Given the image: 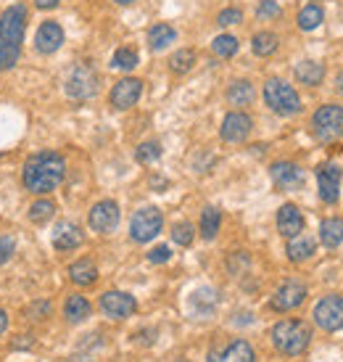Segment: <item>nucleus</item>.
<instances>
[{
    "mask_svg": "<svg viewBox=\"0 0 343 362\" xmlns=\"http://www.w3.org/2000/svg\"><path fill=\"white\" fill-rule=\"evenodd\" d=\"M66 175V161L59 153L40 151L24 164V185L32 193H51L56 191Z\"/></svg>",
    "mask_w": 343,
    "mask_h": 362,
    "instance_id": "nucleus-1",
    "label": "nucleus"
},
{
    "mask_svg": "<svg viewBox=\"0 0 343 362\" xmlns=\"http://www.w3.org/2000/svg\"><path fill=\"white\" fill-rule=\"evenodd\" d=\"M24 30H27V8L21 3L3 11V16H0V71L11 69L19 61Z\"/></svg>",
    "mask_w": 343,
    "mask_h": 362,
    "instance_id": "nucleus-2",
    "label": "nucleus"
},
{
    "mask_svg": "<svg viewBox=\"0 0 343 362\" xmlns=\"http://www.w3.org/2000/svg\"><path fill=\"white\" fill-rule=\"evenodd\" d=\"M312 341V328L303 320H280L272 328V344L280 354L296 357Z\"/></svg>",
    "mask_w": 343,
    "mask_h": 362,
    "instance_id": "nucleus-3",
    "label": "nucleus"
},
{
    "mask_svg": "<svg viewBox=\"0 0 343 362\" xmlns=\"http://www.w3.org/2000/svg\"><path fill=\"white\" fill-rule=\"evenodd\" d=\"M264 101L267 106L275 111V114H283V117H291V114H299L301 111V98H299V93L293 90L288 82L277 80H267L264 85Z\"/></svg>",
    "mask_w": 343,
    "mask_h": 362,
    "instance_id": "nucleus-4",
    "label": "nucleus"
},
{
    "mask_svg": "<svg viewBox=\"0 0 343 362\" xmlns=\"http://www.w3.org/2000/svg\"><path fill=\"white\" fill-rule=\"evenodd\" d=\"M314 135L323 143H335L343 135V109L335 103H327L314 114L312 119Z\"/></svg>",
    "mask_w": 343,
    "mask_h": 362,
    "instance_id": "nucleus-5",
    "label": "nucleus"
},
{
    "mask_svg": "<svg viewBox=\"0 0 343 362\" xmlns=\"http://www.w3.org/2000/svg\"><path fill=\"white\" fill-rule=\"evenodd\" d=\"M162 225H164L162 211L156 209V206H143V209H138L135 217H132L130 233L138 243H145L162 233Z\"/></svg>",
    "mask_w": 343,
    "mask_h": 362,
    "instance_id": "nucleus-6",
    "label": "nucleus"
},
{
    "mask_svg": "<svg viewBox=\"0 0 343 362\" xmlns=\"http://www.w3.org/2000/svg\"><path fill=\"white\" fill-rule=\"evenodd\" d=\"M98 93V74L90 66H77L66 80V95L74 101H88Z\"/></svg>",
    "mask_w": 343,
    "mask_h": 362,
    "instance_id": "nucleus-7",
    "label": "nucleus"
},
{
    "mask_svg": "<svg viewBox=\"0 0 343 362\" xmlns=\"http://www.w3.org/2000/svg\"><path fill=\"white\" fill-rule=\"evenodd\" d=\"M314 320L323 331H341L343 328V296H325L314 310Z\"/></svg>",
    "mask_w": 343,
    "mask_h": 362,
    "instance_id": "nucleus-8",
    "label": "nucleus"
},
{
    "mask_svg": "<svg viewBox=\"0 0 343 362\" xmlns=\"http://www.w3.org/2000/svg\"><path fill=\"white\" fill-rule=\"evenodd\" d=\"M101 310L112 317V320H124V317H130L135 315L138 310V302H135V296L124 291H109L101 296Z\"/></svg>",
    "mask_w": 343,
    "mask_h": 362,
    "instance_id": "nucleus-9",
    "label": "nucleus"
},
{
    "mask_svg": "<svg viewBox=\"0 0 343 362\" xmlns=\"http://www.w3.org/2000/svg\"><path fill=\"white\" fill-rule=\"evenodd\" d=\"M306 299V288H303L299 281H285L272 296V310L275 312H288V310H296L299 304Z\"/></svg>",
    "mask_w": 343,
    "mask_h": 362,
    "instance_id": "nucleus-10",
    "label": "nucleus"
},
{
    "mask_svg": "<svg viewBox=\"0 0 343 362\" xmlns=\"http://www.w3.org/2000/svg\"><path fill=\"white\" fill-rule=\"evenodd\" d=\"M270 175H272V182L280 191H296V188L303 185V170L299 164H293V161H277V164H272Z\"/></svg>",
    "mask_w": 343,
    "mask_h": 362,
    "instance_id": "nucleus-11",
    "label": "nucleus"
},
{
    "mask_svg": "<svg viewBox=\"0 0 343 362\" xmlns=\"http://www.w3.org/2000/svg\"><path fill=\"white\" fill-rule=\"evenodd\" d=\"M140 93H143L140 80H135V77H124V80H119L112 90L114 109H119V111L132 109V106L138 103V98H140Z\"/></svg>",
    "mask_w": 343,
    "mask_h": 362,
    "instance_id": "nucleus-12",
    "label": "nucleus"
},
{
    "mask_svg": "<svg viewBox=\"0 0 343 362\" xmlns=\"http://www.w3.org/2000/svg\"><path fill=\"white\" fill-rule=\"evenodd\" d=\"M90 228L95 233H112L119 225V206L114 202H98L90 209Z\"/></svg>",
    "mask_w": 343,
    "mask_h": 362,
    "instance_id": "nucleus-13",
    "label": "nucleus"
},
{
    "mask_svg": "<svg viewBox=\"0 0 343 362\" xmlns=\"http://www.w3.org/2000/svg\"><path fill=\"white\" fill-rule=\"evenodd\" d=\"M341 167L338 164H325L323 170L317 172V185H320V196L325 204L338 202V191H341Z\"/></svg>",
    "mask_w": 343,
    "mask_h": 362,
    "instance_id": "nucleus-14",
    "label": "nucleus"
},
{
    "mask_svg": "<svg viewBox=\"0 0 343 362\" xmlns=\"http://www.w3.org/2000/svg\"><path fill=\"white\" fill-rule=\"evenodd\" d=\"M251 117L248 114H243V111H232V114H227L222 122V141L227 143H241L248 138V132H251Z\"/></svg>",
    "mask_w": 343,
    "mask_h": 362,
    "instance_id": "nucleus-15",
    "label": "nucleus"
},
{
    "mask_svg": "<svg viewBox=\"0 0 343 362\" xmlns=\"http://www.w3.org/2000/svg\"><path fill=\"white\" fill-rule=\"evenodd\" d=\"M61 42H64V30H61V24L56 21H42L37 35H35V45H37V51L45 53V56H51L61 48Z\"/></svg>",
    "mask_w": 343,
    "mask_h": 362,
    "instance_id": "nucleus-16",
    "label": "nucleus"
},
{
    "mask_svg": "<svg viewBox=\"0 0 343 362\" xmlns=\"http://www.w3.org/2000/svg\"><path fill=\"white\" fill-rule=\"evenodd\" d=\"M51 243L59 252H71L82 243V230L74 222H59L51 233Z\"/></svg>",
    "mask_w": 343,
    "mask_h": 362,
    "instance_id": "nucleus-17",
    "label": "nucleus"
},
{
    "mask_svg": "<svg viewBox=\"0 0 343 362\" xmlns=\"http://www.w3.org/2000/svg\"><path fill=\"white\" fill-rule=\"evenodd\" d=\"M277 230L283 233L285 238H296L303 230V214L299 211V206H293V204L280 206V211H277Z\"/></svg>",
    "mask_w": 343,
    "mask_h": 362,
    "instance_id": "nucleus-18",
    "label": "nucleus"
},
{
    "mask_svg": "<svg viewBox=\"0 0 343 362\" xmlns=\"http://www.w3.org/2000/svg\"><path fill=\"white\" fill-rule=\"evenodd\" d=\"M209 362H253V349L248 341L238 339V341H232L222 352H217V349L209 352Z\"/></svg>",
    "mask_w": 343,
    "mask_h": 362,
    "instance_id": "nucleus-19",
    "label": "nucleus"
},
{
    "mask_svg": "<svg viewBox=\"0 0 343 362\" xmlns=\"http://www.w3.org/2000/svg\"><path fill=\"white\" fill-rule=\"evenodd\" d=\"M217 310V291L214 288H198L191 296V312L195 317H209Z\"/></svg>",
    "mask_w": 343,
    "mask_h": 362,
    "instance_id": "nucleus-20",
    "label": "nucleus"
},
{
    "mask_svg": "<svg viewBox=\"0 0 343 362\" xmlns=\"http://www.w3.org/2000/svg\"><path fill=\"white\" fill-rule=\"evenodd\" d=\"M69 278L77 286H92V283L98 281V267L90 259H80L69 267Z\"/></svg>",
    "mask_w": 343,
    "mask_h": 362,
    "instance_id": "nucleus-21",
    "label": "nucleus"
},
{
    "mask_svg": "<svg viewBox=\"0 0 343 362\" xmlns=\"http://www.w3.org/2000/svg\"><path fill=\"white\" fill-rule=\"evenodd\" d=\"M325 77V66L323 64H317V61H301L299 66H296V80L301 82V85H320Z\"/></svg>",
    "mask_w": 343,
    "mask_h": 362,
    "instance_id": "nucleus-22",
    "label": "nucleus"
},
{
    "mask_svg": "<svg viewBox=\"0 0 343 362\" xmlns=\"http://www.w3.org/2000/svg\"><path fill=\"white\" fill-rule=\"evenodd\" d=\"M320 238L327 249H338L343 243V220L338 217H330V220H325L320 225Z\"/></svg>",
    "mask_w": 343,
    "mask_h": 362,
    "instance_id": "nucleus-23",
    "label": "nucleus"
},
{
    "mask_svg": "<svg viewBox=\"0 0 343 362\" xmlns=\"http://www.w3.org/2000/svg\"><path fill=\"white\" fill-rule=\"evenodd\" d=\"M90 302L85 296H69L66 299V307H64V315L69 322H85L90 317Z\"/></svg>",
    "mask_w": 343,
    "mask_h": 362,
    "instance_id": "nucleus-24",
    "label": "nucleus"
},
{
    "mask_svg": "<svg viewBox=\"0 0 343 362\" xmlns=\"http://www.w3.org/2000/svg\"><path fill=\"white\" fill-rule=\"evenodd\" d=\"M174 37H177V32L169 24H153L148 32V42H151L153 51H164L169 42H174Z\"/></svg>",
    "mask_w": 343,
    "mask_h": 362,
    "instance_id": "nucleus-25",
    "label": "nucleus"
},
{
    "mask_svg": "<svg viewBox=\"0 0 343 362\" xmlns=\"http://www.w3.org/2000/svg\"><path fill=\"white\" fill-rule=\"evenodd\" d=\"M227 101L232 106H248L253 101V85L246 80H238L230 85V90H227Z\"/></svg>",
    "mask_w": 343,
    "mask_h": 362,
    "instance_id": "nucleus-26",
    "label": "nucleus"
},
{
    "mask_svg": "<svg viewBox=\"0 0 343 362\" xmlns=\"http://www.w3.org/2000/svg\"><path fill=\"white\" fill-rule=\"evenodd\" d=\"M323 19H325L323 8L314 6V3H309V6H303L301 13H299V27H301L303 32H312L323 24Z\"/></svg>",
    "mask_w": 343,
    "mask_h": 362,
    "instance_id": "nucleus-27",
    "label": "nucleus"
},
{
    "mask_svg": "<svg viewBox=\"0 0 343 362\" xmlns=\"http://www.w3.org/2000/svg\"><path fill=\"white\" fill-rule=\"evenodd\" d=\"M314 249H317V246H314L312 238H306V235L299 238V235H296V238L288 243V257H291V262H303L312 257Z\"/></svg>",
    "mask_w": 343,
    "mask_h": 362,
    "instance_id": "nucleus-28",
    "label": "nucleus"
},
{
    "mask_svg": "<svg viewBox=\"0 0 343 362\" xmlns=\"http://www.w3.org/2000/svg\"><path fill=\"white\" fill-rule=\"evenodd\" d=\"M251 48L256 56H272L275 51H277V35H272V32H259V35H253V42Z\"/></svg>",
    "mask_w": 343,
    "mask_h": 362,
    "instance_id": "nucleus-29",
    "label": "nucleus"
},
{
    "mask_svg": "<svg viewBox=\"0 0 343 362\" xmlns=\"http://www.w3.org/2000/svg\"><path fill=\"white\" fill-rule=\"evenodd\" d=\"M219 222H222V214L214 209V206H209V209L201 214V235L206 241H212L214 235L219 233Z\"/></svg>",
    "mask_w": 343,
    "mask_h": 362,
    "instance_id": "nucleus-30",
    "label": "nucleus"
},
{
    "mask_svg": "<svg viewBox=\"0 0 343 362\" xmlns=\"http://www.w3.org/2000/svg\"><path fill=\"white\" fill-rule=\"evenodd\" d=\"M193 64H195V53L188 51V48H182V51H177L169 59V69L174 71V74H185V71L193 69Z\"/></svg>",
    "mask_w": 343,
    "mask_h": 362,
    "instance_id": "nucleus-31",
    "label": "nucleus"
},
{
    "mask_svg": "<svg viewBox=\"0 0 343 362\" xmlns=\"http://www.w3.org/2000/svg\"><path fill=\"white\" fill-rule=\"evenodd\" d=\"M212 51L219 56V59H232L238 53V40L232 35H219L217 40L212 42Z\"/></svg>",
    "mask_w": 343,
    "mask_h": 362,
    "instance_id": "nucleus-32",
    "label": "nucleus"
},
{
    "mask_svg": "<svg viewBox=\"0 0 343 362\" xmlns=\"http://www.w3.org/2000/svg\"><path fill=\"white\" fill-rule=\"evenodd\" d=\"M138 53L132 51V48H119V51L114 53V59H112V66L114 69H124V71H130L138 66Z\"/></svg>",
    "mask_w": 343,
    "mask_h": 362,
    "instance_id": "nucleus-33",
    "label": "nucleus"
},
{
    "mask_svg": "<svg viewBox=\"0 0 343 362\" xmlns=\"http://www.w3.org/2000/svg\"><path fill=\"white\" fill-rule=\"evenodd\" d=\"M135 159L140 161V164H151V161L162 159V146H159V143H153V141L140 143V146H138V151H135Z\"/></svg>",
    "mask_w": 343,
    "mask_h": 362,
    "instance_id": "nucleus-34",
    "label": "nucleus"
},
{
    "mask_svg": "<svg viewBox=\"0 0 343 362\" xmlns=\"http://www.w3.org/2000/svg\"><path fill=\"white\" fill-rule=\"evenodd\" d=\"M53 211H56V206H53V202H37L32 204L30 209V220L37 222V225H42V222H48L53 217Z\"/></svg>",
    "mask_w": 343,
    "mask_h": 362,
    "instance_id": "nucleus-35",
    "label": "nucleus"
},
{
    "mask_svg": "<svg viewBox=\"0 0 343 362\" xmlns=\"http://www.w3.org/2000/svg\"><path fill=\"white\" fill-rule=\"evenodd\" d=\"M193 235H195V230H193L191 222H177L172 228V238H174V243H180V246H191Z\"/></svg>",
    "mask_w": 343,
    "mask_h": 362,
    "instance_id": "nucleus-36",
    "label": "nucleus"
},
{
    "mask_svg": "<svg viewBox=\"0 0 343 362\" xmlns=\"http://www.w3.org/2000/svg\"><path fill=\"white\" fill-rule=\"evenodd\" d=\"M256 16L259 19H275V16H280V6L275 0H264L262 6L256 8Z\"/></svg>",
    "mask_w": 343,
    "mask_h": 362,
    "instance_id": "nucleus-37",
    "label": "nucleus"
},
{
    "mask_svg": "<svg viewBox=\"0 0 343 362\" xmlns=\"http://www.w3.org/2000/svg\"><path fill=\"white\" fill-rule=\"evenodd\" d=\"M243 19V13L238 8H224L219 16H217V24L219 27H230V24H238Z\"/></svg>",
    "mask_w": 343,
    "mask_h": 362,
    "instance_id": "nucleus-38",
    "label": "nucleus"
},
{
    "mask_svg": "<svg viewBox=\"0 0 343 362\" xmlns=\"http://www.w3.org/2000/svg\"><path fill=\"white\" fill-rule=\"evenodd\" d=\"M13 249H16L13 238H11V235H0V264H6V262L11 259Z\"/></svg>",
    "mask_w": 343,
    "mask_h": 362,
    "instance_id": "nucleus-39",
    "label": "nucleus"
},
{
    "mask_svg": "<svg viewBox=\"0 0 343 362\" xmlns=\"http://www.w3.org/2000/svg\"><path fill=\"white\" fill-rule=\"evenodd\" d=\"M172 252H169V246H156L151 254H148V259L153 262V264H162V262H169Z\"/></svg>",
    "mask_w": 343,
    "mask_h": 362,
    "instance_id": "nucleus-40",
    "label": "nucleus"
},
{
    "mask_svg": "<svg viewBox=\"0 0 343 362\" xmlns=\"http://www.w3.org/2000/svg\"><path fill=\"white\" fill-rule=\"evenodd\" d=\"M35 6L42 11H48V8H56L59 6V0H35Z\"/></svg>",
    "mask_w": 343,
    "mask_h": 362,
    "instance_id": "nucleus-41",
    "label": "nucleus"
},
{
    "mask_svg": "<svg viewBox=\"0 0 343 362\" xmlns=\"http://www.w3.org/2000/svg\"><path fill=\"white\" fill-rule=\"evenodd\" d=\"M6 328H8V317H6V312L0 310V333L6 331Z\"/></svg>",
    "mask_w": 343,
    "mask_h": 362,
    "instance_id": "nucleus-42",
    "label": "nucleus"
},
{
    "mask_svg": "<svg viewBox=\"0 0 343 362\" xmlns=\"http://www.w3.org/2000/svg\"><path fill=\"white\" fill-rule=\"evenodd\" d=\"M71 362H92V360H88V357H74Z\"/></svg>",
    "mask_w": 343,
    "mask_h": 362,
    "instance_id": "nucleus-43",
    "label": "nucleus"
},
{
    "mask_svg": "<svg viewBox=\"0 0 343 362\" xmlns=\"http://www.w3.org/2000/svg\"><path fill=\"white\" fill-rule=\"evenodd\" d=\"M338 85H341V93H343V74H338Z\"/></svg>",
    "mask_w": 343,
    "mask_h": 362,
    "instance_id": "nucleus-44",
    "label": "nucleus"
},
{
    "mask_svg": "<svg viewBox=\"0 0 343 362\" xmlns=\"http://www.w3.org/2000/svg\"><path fill=\"white\" fill-rule=\"evenodd\" d=\"M116 3H121V6H127V3H132V0H116Z\"/></svg>",
    "mask_w": 343,
    "mask_h": 362,
    "instance_id": "nucleus-45",
    "label": "nucleus"
}]
</instances>
